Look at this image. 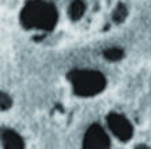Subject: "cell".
Wrapping results in <instances>:
<instances>
[]
</instances>
